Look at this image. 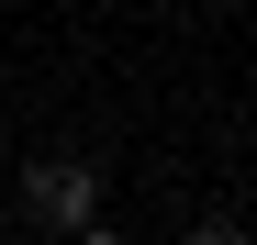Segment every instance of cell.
Segmentation results:
<instances>
[{
	"label": "cell",
	"instance_id": "cell-1",
	"mask_svg": "<svg viewBox=\"0 0 257 245\" xmlns=\"http://www.w3.org/2000/svg\"><path fill=\"white\" fill-rule=\"evenodd\" d=\"M23 223L101 245V168H90V156H34V168H23Z\"/></svg>",
	"mask_w": 257,
	"mask_h": 245
}]
</instances>
